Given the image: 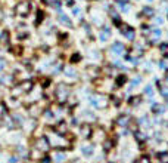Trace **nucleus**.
Here are the masks:
<instances>
[{"instance_id":"1","label":"nucleus","mask_w":168,"mask_h":163,"mask_svg":"<svg viewBox=\"0 0 168 163\" xmlns=\"http://www.w3.org/2000/svg\"><path fill=\"white\" fill-rule=\"evenodd\" d=\"M109 101H111V98L105 94H95L92 98H90V102H92V105L95 108H99V110H103V108H106L109 105Z\"/></svg>"},{"instance_id":"2","label":"nucleus","mask_w":168,"mask_h":163,"mask_svg":"<svg viewBox=\"0 0 168 163\" xmlns=\"http://www.w3.org/2000/svg\"><path fill=\"white\" fill-rule=\"evenodd\" d=\"M120 33L121 34H124V37H125V39L127 40H134L136 39V31H134V28L131 27V25H128V24H121V25H120Z\"/></svg>"},{"instance_id":"3","label":"nucleus","mask_w":168,"mask_h":163,"mask_svg":"<svg viewBox=\"0 0 168 163\" xmlns=\"http://www.w3.org/2000/svg\"><path fill=\"white\" fill-rule=\"evenodd\" d=\"M56 96H58V101L59 102H65L67 98L69 96V87L67 85H59L58 86V91H56Z\"/></svg>"},{"instance_id":"4","label":"nucleus","mask_w":168,"mask_h":163,"mask_svg":"<svg viewBox=\"0 0 168 163\" xmlns=\"http://www.w3.org/2000/svg\"><path fill=\"white\" fill-rule=\"evenodd\" d=\"M161 34H162V31L159 30V28H155V30H152V31H149L146 36H148V40L150 42V45H153L155 42H156L159 37H161Z\"/></svg>"},{"instance_id":"5","label":"nucleus","mask_w":168,"mask_h":163,"mask_svg":"<svg viewBox=\"0 0 168 163\" xmlns=\"http://www.w3.org/2000/svg\"><path fill=\"white\" fill-rule=\"evenodd\" d=\"M130 122H131V117L128 114H121L118 119H117V124L121 128H128L130 126Z\"/></svg>"},{"instance_id":"6","label":"nucleus","mask_w":168,"mask_h":163,"mask_svg":"<svg viewBox=\"0 0 168 163\" xmlns=\"http://www.w3.org/2000/svg\"><path fill=\"white\" fill-rule=\"evenodd\" d=\"M80 133H81L83 138H90V136L93 135V128L90 126V124L86 123V124H83V126L80 128Z\"/></svg>"},{"instance_id":"7","label":"nucleus","mask_w":168,"mask_h":163,"mask_svg":"<svg viewBox=\"0 0 168 163\" xmlns=\"http://www.w3.org/2000/svg\"><path fill=\"white\" fill-rule=\"evenodd\" d=\"M109 51H111L112 54H115V55H122V52H124V45H122L121 42H115V43L111 46Z\"/></svg>"},{"instance_id":"8","label":"nucleus","mask_w":168,"mask_h":163,"mask_svg":"<svg viewBox=\"0 0 168 163\" xmlns=\"http://www.w3.org/2000/svg\"><path fill=\"white\" fill-rule=\"evenodd\" d=\"M156 85H158V91H159V94H161L164 98L168 99V86H167V83L162 82V80H158Z\"/></svg>"},{"instance_id":"9","label":"nucleus","mask_w":168,"mask_h":163,"mask_svg":"<svg viewBox=\"0 0 168 163\" xmlns=\"http://www.w3.org/2000/svg\"><path fill=\"white\" fill-rule=\"evenodd\" d=\"M16 10H18V14H21V15H27L28 12H30V3H28V2L19 3L18 8H16Z\"/></svg>"},{"instance_id":"10","label":"nucleus","mask_w":168,"mask_h":163,"mask_svg":"<svg viewBox=\"0 0 168 163\" xmlns=\"http://www.w3.org/2000/svg\"><path fill=\"white\" fill-rule=\"evenodd\" d=\"M109 37H111V28L109 27H105L100 33H99V39L102 42H108L109 40Z\"/></svg>"},{"instance_id":"11","label":"nucleus","mask_w":168,"mask_h":163,"mask_svg":"<svg viewBox=\"0 0 168 163\" xmlns=\"http://www.w3.org/2000/svg\"><path fill=\"white\" fill-rule=\"evenodd\" d=\"M133 54L136 55V58H140L141 55H143V52H145V47H143V45H139V43H134V46H133Z\"/></svg>"},{"instance_id":"12","label":"nucleus","mask_w":168,"mask_h":163,"mask_svg":"<svg viewBox=\"0 0 168 163\" xmlns=\"http://www.w3.org/2000/svg\"><path fill=\"white\" fill-rule=\"evenodd\" d=\"M37 147L41 150V151H47L49 148V141L46 140V138H40V140L37 141Z\"/></svg>"},{"instance_id":"13","label":"nucleus","mask_w":168,"mask_h":163,"mask_svg":"<svg viewBox=\"0 0 168 163\" xmlns=\"http://www.w3.org/2000/svg\"><path fill=\"white\" fill-rule=\"evenodd\" d=\"M127 83V76L125 74H120V76H117V80H115V85H117V87H121Z\"/></svg>"},{"instance_id":"14","label":"nucleus","mask_w":168,"mask_h":163,"mask_svg":"<svg viewBox=\"0 0 168 163\" xmlns=\"http://www.w3.org/2000/svg\"><path fill=\"white\" fill-rule=\"evenodd\" d=\"M134 138H136L137 142H145V141L148 140V136H146L143 132H140V131H136V132H134Z\"/></svg>"},{"instance_id":"15","label":"nucleus","mask_w":168,"mask_h":163,"mask_svg":"<svg viewBox=\"0 0 168 163\" xmlns=\"http://www.w3.org/2000/svg\"><path fill=\"white\" fill-rule=\"evenodd\" d=\"M83 154L84 156H87V157H90L93 154V145H90V144H86V145H83Z\"/></svg>"},{"instance_id":"16","label":"nucleus","mask_w":168,"mask_h":163,"mask_svg":"<svg viewBox=\"0 0 168 163\" xmlns=\"http://www.w3.org/2000/svg\"><path fill=\"white\" fill-rule=\"evenodd\" d=\"M141 15L146 17V18H152V17L155 15V10H153L152 8L146 6V8H143V12H141Z\"/></svg>"},{"instance_id":"17","label":"nucleus","mask_w":168,"mask_h":163,"mask_svg":"<svg viewBox=\"0 0 168 163\" xmlns=\"http://www.w3.org/2000/svg\"><path fill=\"white\" fill-rule=\"evenodd\" d=\"M159 52H161V55H162L164 58H168V43H167V42L159 45Z\"/></svg>"},{"instance_id":"18","label":"nucleus","mask_w":168,"mask_h":163,"mask_svg":"<svg viewBox=\"0 0 168 163\" xmlns=\"http://www.w3.org/2000/svg\"><path fill=\"white\" fill-rule=\"evenodd\" d=\"M156 157L161 163H168V151H159L156 154Z\"/></svg>"},{"instance_id":"19","label":"nucleus","mask_w":168,"mask_h":163,"mask_svg":"<svg viewBox=\"0 0 168 163\" xmlns=\"http://www.w3.org/2000/svg\"><path fill=\"white\" fill-rule=\"evenodd\" d=\"M152 111L155 113V114H162V113L165 111V107L164 105H159V104H153L152 105Z\"/></svg>"},{"instance_id":"20","label":"nucleus","mask_w":168,"mask_h":163,"mask_svg":"<svg viewBox=\"0 0 168 163\" xmlns=\"http://www.w3.org/2000/svg\"><path fill=\"white\" fill-rule=\"evenodd\" d=\"M112 147H114V142L111 141V138H106L105 142H103V150H105V151H109Z\"/></svg>"},{"instance_id":"21","label":"nucleus","mask_w":168,"mask_h":163,"mask_svg":"<svg viewBox=\"0 0 168 163\" xmlns=\"http://www.w3.org/2000/svg\"><path fill=\"white\" fill-rule=\"evenodd\" d=\"M140 101H141L140 96H131L130 99H128V104H130V105H139Z\"/></svg>"},{"instance_id":"22","label":"nucleus","mask_w":168,"mask_h":163,"mask_svg":"<svg viewBox=\"0 0 168 163\" xmlns=\"http://www.w3.org/2000/svg\"><path fill=\"white\" fill-rule=\"evenodd\" d=\"M59 21L62 22V24H65L67 27H72V22L68 19V17H65V15H61V18H59Z\"/></svg>"},{"instance_id":"23","label":"nucleus","mask_w":168,"mask_h":163,"mask_svg":"<svg viewBox=\"0 0 168 163\" xmlns=\"http://www.w3.org/2000/svg\"><path fill=\"white\" fill-rule=\"evenodd\" d=\"M65 74H67V76H71V77H75L77 76V71H75V68L68 67V68H65Z\"/></svg>"},{"instance_id":"24","label":"nucleus","mask_w":168,"mask_h":163,"mask_svg":"<svg viewBox=\"0 0 168 163\" xmlns=\"http://www.w3.org/2000/svg\"><path fill=\"white\" fill-rule=\"evenodd\" d=\"M134 163H150V157L149 156H141L139 160H136Z\"/></svg>"},{"instance_id":"25","label":"nucleus","mask_w":168,"mask_h":163,"mask_svg":"<svg viewBox=\"0 0 168 163\" xmlns=\"http://www.w3.org/2000/svg\"><path fill=\"white\" fill-rule=\"evenodd\" d=\"M55 160H56L58 163H62L63 160H65V154H63V153H58V154L55 156Z\"/></svg>"},{"instance_id":"26","label":"nucleus","mask_w":168,"mask_h":163,"mask_svg":"<svg viewBox=\"0 0 168 163\" xmlns=\"http://www.w3.org/2000/svg\"><path fill=\"white\" fill-rule=\"evenodd\" d=\"M46 3L53 8H59V0H46Z\"/></svg>"},{"instance_id":"27","label":"nucleus","mask_w":168,"mask_h":163,"mask_svg":"<svg viewBox=\"0 0 168 163\" xmlns=\"http://www.w3.org/2000/svg\"><path fill=\"white\" fill-rule=\"evenodd\" d=\"M141 83V77L140 76H137V77H134L133 80H131V86H139Z\"/></svg>"},{"instance_id":"28","label":"nucleus","mask_w":168,"mask_h":163,"mask_svg":"<svg viewBox=\"0 0 168 163\" xmlns=\"http://www.w3.org/2000/svg\"><path fill=\"white\" fill-rule=\"evenodd\" d=\"M140 124H143V126H145V124H148V128H149V124H150V123H149V119H148L146 116H143V117L140 119Z\"/></svg>"},{"instance_id":"29","label":"nucleus","mask_w":168,"mask_h":163,"mask_svg":"<svg viewBox=\"0 0 168 163\" xmlns=\"http://www.w3.org/2000/svg\"><path fill=\"white\" fill-rule=\"evenodd\" d=\"M145 94H148L149 96H152L153 95V91H152V86L149 85V86H146V89H145Z\"/></svg>"},{"instance_id":"30","label":"nucleus","mask_w":168,"mask_h":163,"mask_svg":"<svg viewBox=\"0 0 168 163\" xmlns=\"http://www.w3.org/2000/svg\"><path fill=\"white\" fill-rule=\"evenodd\" d=\"M80 59H81V56H80L78 54H75V56H72V61H74V62H75V61H80Z\"/></svg>"},{"instance_id":"31","label":"nucleus","mask_w":168,"mask_h":163,"mask_svg":"<svg viewBox=\"0 0 168 163\" xmlns=\"http://www.w3.org/2000/svg\"><path fill=\"white\" fill-rule=\"evenodd\" d=\"M72 14H74V15H80V9H78V8H75V9L72 10Z\"/></svg>"},{"instance_id":"32","label":"nucleus","mask_w":168,"mask_h":163,"mask_svg":"<svg viewBox=\"0 0 168 163\" xmlns=\"http://www.w3.org/2000/svg\"><path fill=\"white\" fill-rule=\"evenodd\" d=\"M165 83H167V86H168V74L165 76Z\"/></svg>"},{"instance_id":"33","label":"nucleus","mask_w":168,"mask_h":163,"mask_svg":"<svg viewBox=\"0 0 168 163\" xmlns=\"http://www.w3.org/2000/svg\"><path fill=\"white\" fill-rule=\"evenodd\" d=\"M74 163H80V162H78V160H75V162H74Z\"/></svg>"},{"instance_id":"34","label":"nucleus","mask_w":168,"mask_h":163,"mask_svg":"<svg viewBox=\"0 0 168 163\" xmlns=\"http://www.w3.org/2000/svg\"><path fill=\"white\" fill-rule=\"evenodd\" d=\"M167 36H168V33H167Z\"/></svg>"},{"instance_id":"35","label":"nucleus","mask_w":168,"mask_h":163,"mask_svg":"<svg viewBox=\"0 0 168 163\" xmlns=\"http://www.w3.org/2000/svg\"><path fill=\"white\" fill-rule=\"evenodd\" d=\"M111 163H114V162H111Z\"/></svg>"}]
</instances>
